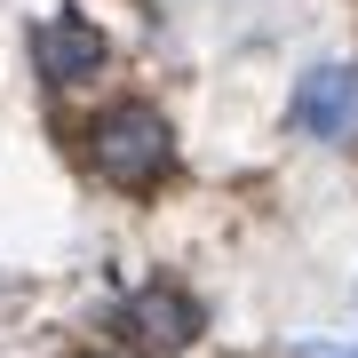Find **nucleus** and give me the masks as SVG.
<instances>
[{
    "mask_svg": "<svg viewBox=\"0 0 358 358\" xmlns=\"http://www.w3.org/2000/svg\"><path fill=\"white\" fill-rule=\"evenodd\" d=\"M120 327H128V343H136V350L176 358V350L199 334V303H192V294H176V287H143L136 303L120 310Z\"/></svg>",
    "mask_w": 358,
    "mask_h": 358,
    "instance_id": "nucleus-3",
    "label": "nucleus"
},
{
    "mask_svg": "<svg viewBox=\"0 0 358 358\" xmlns=\"http://www.w3.org/2000/svg\"><path fill=\"white\" fill-rule=\"evenodd\" d=\"M88 143H96V176L120 183V192H143V183H159L176 167V136H167V120L152 103H112Z\"/></svg>",
    "mask_w": 358,
    "mask_h": 358,
    "instance_id": "nucleus-1",
    "label": "nucleus"
},
{
    "mask_svg": "<svg viewBox=\"0 0 358 358\" xmlns=\"http://www.w3.org/2000/svg\"><path fill=\"white\" fill-rule=\"evenodd\" d=\"M32 56H40V72H48L56 88H72V80L103 72V32L88 24V16H48V24L32 32Z\"/></svg>",
    "mask_w": 358,
    "mask_h": 358,
    "instance_id": "nucleus-4",
    "label": "nucleus"
},
{
    "mask_svg": "<svg viewBox=\"0 0 358 358\" xmlns=\"http://www.w3.org/2000/svg\"><path fill=\"white\" fill-rule=\"evenodd\" d=\"M294 128L319 143L358 136V64H310L303 88H294Z\"/></svg>",
    "mask_w": 358,
    "mask_h": 358,
    "instance_id": "nucleus-2",
    "label": "nucleus"
},
{
    "mask_svg": "<svg viewBox=\"0 0 358 358\" xmlns=\"http://www.w3.org/2000/svg\"><path fill=\"white\" fill-rule=\"evenodd\" d=\"M294 358H358V343H303Z\"/></svg>",
    "mask_w": 358,
    "mask_h": 358,
    "instance_id": "nucleus-5",
    "label": "nucleus"
}]
</instances>
